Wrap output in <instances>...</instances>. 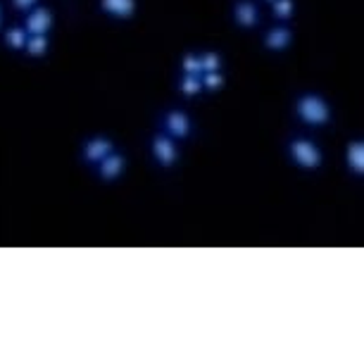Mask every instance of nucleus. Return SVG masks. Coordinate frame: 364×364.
<instances>
[{"mask_svg": "<svg viewBox=\"0 0 364 364\" xmlns=\"http://www.w3.org/2000/svg\"><path fill=\"white\" fill-rule=\"evenodd\" d=\"M295 117L307 127H326L333 119V109L328 100L319 93H302L293 105Z\"/></svg>", "mask_w": 364, "mask_h": 364, "instance_id": "obj_1", "label": "nucleus"}, {"mask_svg": "<svg viewBox=\"0 0 364 364\" xmlns=\"http://www.w3.org/2000/svg\"><path fill=\"white\" fill-rule=\"evenodd\" d=\"M288 155H291V160L298 164L300 169H307V171H317L321 164H324L321 148L310 139H302V136H295V139L288 141Z\"/></svg>", "mask_w": 364, "mask_h": 364, "instance_id": "obj_2", "label": "nucleus"}, {"mask_svg": "<svg viewBox=\"0 0 364 364\" xmlns=\"http://www.w3.org/2000/svg\"><path fill=\"white\" fill-rule=\"evenodd\" d=\"M150 155H153V160L162 169H171L178 162V157H181V150H178V143L171 136L157 132L153 136V141H150Z\"/></svg>", "mask_w": 364, "mask_h": 364, "instance_id": "obj_3", "label": "nucleus"}, {"mask_svg": "<svg viewBox=\"0 0 364 364\" xmlns=\"http://www.w3.org/2000/svg\"><path fill=\"white\" fill-rule=\"evenodd\" d=\"M162 132L174 141H186L193 134V119L188 117L186 109H167L162 117Z\"/></svg>", "mask_w": 364, "mask_h": 364, "instance_id": "obj_4", "label": "nucleus"}, {"mask_svg": "<svg viewBox=\"0 0 364 364\" xmlns=\"http://www.w3.org/2000/svg\"><path fill=\"white\" fill-rule=\"evenodd\" d=\"M22 26L29 36H33V33H50L55 26V12L48 5H36V8L26 12Z\"/></svg>", "mask_w": 364, "mask_h": 364, "instance_id": "obj_5", "label": "nucleus"}, {"mask_svg": "<svg viewBox=\"0 0 364 364\" xmlns=\"http://www.w3.org/2000/svg\"><path fill=\"white\" fill-rule=\"evenodd\" d=\"M127 171V155L119 153V150H112L107 157L95 164V174H98L102 181H117L122 174Z\"/></svg>", "mask_w": 364, "mask_h": 364, "instance_id": "obj_6", "label": "nucleus"}, {"mask_svg": "<svg viewBox=\"0 0 364 364\" xmlns=\"http://www.w3.org/2000/svg\"><path fill=\"white\" fill-rule=\"evenodd\" d=\"M114 148V141L107 139V136H93V139H88L84 143V148H81V157H84L86 164H98L102 157H107Z\"/></svg>", "mask_w": 364, "mask_h": 364, "instance_id": "obj_7", "label": "nucleus"}, {"mask_svg": "<svg viewBox=\"0 0 364 364\" xmlns=\"http://www.w3.org/2000/svg\"><path fill=\"white\" fill-rule=\"evenodd\" d=\"M231 17L240 29H255L259 24V8L252 0H236L231 8Z\"/></svg>", "mask_w": 364, "mask_h": 364, "instance_id": "obj_8", "label": "nucleus"}, {"mask_svg": "<svg viewBox=\"0 0 364 364\" xmlns=\"http://www.w3.org/2000/svg\"><path fill=\"white\" fill-rule=\"evenodd\" d=\"M262 43L269 53H286L288 48L293 43V29L286 24H279V26H272V29L264 31L262 36Z\"/></svg>", "mask_w": 364, "mask_h": 364, "instance_id": "obj_9", "label": "nucleus"}, {"mask_svg": "<svg viewBox=\"0 0 364 364\" xmlns=\"http://www.w3.org/2000/svg\"><path fill=\"white\" fill-rule=\"evenodd\" d=\"M100 10L112 19H132L139 10V0H98Z\"/></svg>", "mask_w": 364, "mask_h": 364, "instance_id": "obj_10", "label": "nucleus"}, {"mask_svg": "<svg viewBox=\"0 0 364 364\" xmlns=\"http://www.w3.org/2000/svg\"><path fill=\"white\" fill-rule=\"evenodd\" d=\"M346 164L353 174L362 176L364 174V143L357 139V141H350L348 148H346Z\"/></svg>", "mask_w": 364, "mask_h": 364, "instance_id": "obj_11", "label": "nucleus"}, {"mask_svg": "<svg viewBox=\"0 0 364 364\" xmlns=\"http://www.w3.org/2000/svg\"><path fill=\"white\" fill-rule=\"evenodd\" d=\"M48 50H50V36L48 33H33V36L26 38L24 50L29 58H46Z\"/></svg>", "mask_w": 364, "mask_h": 364, "instance_id": "obj_12", "label": "nucleus"}, {"mask_svg": "<svg viewBox=\"0 0 364 364\" xmlns=\"http://www.w3.org/2000/svg\"><path fill=\"white\" fill-rule=\"evenodd\" d=\"M178 93L183 98H196V95L203 93V84H200V74H181L178 79Z\"/></svg>", "mask_w": 364, "mask_h": 364, "instance_id": "obj_13", "label": "nucleus"}, {"mask_svg": "<svg viewBox=\"0 0 364 364\" xmlns=\"http://www.w3.org/2000/svg\"><path fill=\"white\" fill-rule=\"evenodd\" d=\"M26 38H29V33L24 31V26H10V29H5V33H3L5 46H8L10 50H15V53L24 50Z\"/></svg>", "mask_w": 364, "mask_h": 364, "instance_id": "obj_14", "label": "nucleus"}, {"mask_svg": "<svg viewBox=\"0 0 364 364\" xmlns=\"http://www.w3.org/2000/svg\"><path fill=\"white\" fill-rule=\"evenodd\" d=\"M272 17L279 22H288L295 17V0H272Z\"/></svg>", "mask_w": 364, "mask_h": 364, "instance_id": "obj_15", "label": "nucleus"}, {"mask_svg": "<svg viewBox=\"0 0 364 364\" xmlns=\"http://www.w3.org/2000/svg\"><path fill=\"white\" fill-rule=\"evenodd\" d=\"M200 84H203V91H210V93H217L222 91V88L226 86V77L224 72H203L200 74Z\"/></svg>", "mask_w": 364, "mask_h": 364, "instance_id": "obj_16", "label": "nucleus"}, {"mask_svg": "<svg viewBox=\"0 0 364 364\" xmlns=\"http://www.w3.org/2000/svg\"><path fill=\"white\" fill-rule=\"evenodd\" d=\"M222 65H224V60H222V55H219L217 50L200 53V70L203 72H219V70H222Z\"/></svg>", "mask_w": 364, "mask_h": 364, "instance_id": "obj_17", "label": "nucleus"}, {"mask_svg": "<svg viewBox=\"0 0 364 364\" xmlns=\"http://www.w3.org/2000/svg\"><path fill=\"white\" fill-rule=\"evenodd\" d=\"M200 55L198 53H186L181 58V74H200Z\"/></svg>", "mask_w": 364, "mask_h": 364, "instance_id": "obj_18", "label": "nucleus"}, {"mask_svg": "<svg viewBox=\"0 0 364 364\" xmlns=\"http://www.w3.org/2000/svg\"><path fill=\"white\" fill-rule=\"evenodd\" d=\"M10 3H12V8L19 12H29L31 8H36L38 0H10Z\"/></svg>", "mask_w": 364, "mask_h": 364, "instance_id": "obj_19", "label": "nucleus"}, {"mask_svg": "<svg viewBox=\"0 0 364 364\" xmlns=\"http://www.w3.org/2000/svg\"><path fill=\"white\" fill-rule=\"evenodd\" d=\"M3 19H5V15H3V5H0V29H3Z\"/></svg>", "mask_w": 364, "mask_h": 364, "instance_id": "obj_20", "label": "nucleus"}, {"mask_svg": "<svg viewBox=\"0 0 364 364\" xmlns=\"http://www.w3.org/2000/svg\"><path fill=\"white\" fill-rule=\"evenodd\" d=\"M264 3H272V0H264Z\"/></svg>", "mask_w": 364, "mask_h": 364, "instance_id": "obj_21", "label": "nucleus"}]
</instances>
